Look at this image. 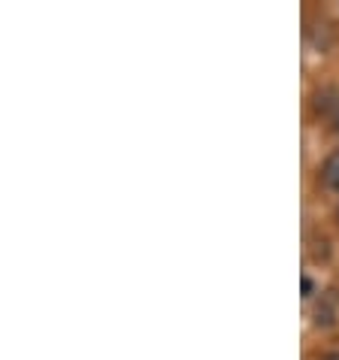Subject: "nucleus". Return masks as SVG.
Here are the masks:
<instances>
[{
	"instance_id": "1",
	"label": "nucleus",
	"mask_w": 339,
	"mask_h": 360,
	"mask_svg": "<svg viewBox=\"0 0 339 360\" xmlns=\"http://www.w3.org/2000/svg\"><path fill=\"white\" fill-rule=\"evenodd\" d=\"M336 303H339V297L333 291L321 294V300H318V306H315V324L318 327H331L336 321Z\"/></svg>"
},
{
	"instance_id": "2",
	"label": "nucleus",
	"mask_w": 339,
	"mask_h": 360,
	"mask_svg": "<svg viewBox=\"0 0 339 360\" xmlns=\"http://www.w3.org/2000/svg\"><path fill=\"white\" fill-rule=\"evenodd\" d=\"M321 182H324L327 191L339 194V152L327 155V161H324V167H321Z\"/></svg>"
},
{
	"instance_id": "3",
	"label": "nucleus",
	"mask_w": 339,
	"mask_h": 360,
	"mask_svg": "<svg viewBox=\"0 0 339 360\" xmlns=\"http://www.w3.org/2000/svg\"><path fill=\"white\" fill-rule=\"evenodd\" d=\"M303 297H312V291H315V285H312V278H309V276H303Z\"/></svg>"
},
{
	"instance_id": "4",
	"label": "nucleus",
	"mask_w": 339,
	"mask_h": 360,
	"mask_svg": "<svg viewBox=\"0 0 339 360\" xmlns=\"http://www.w3.org/2000/svg\"><path fill=\"white\" fill-rule=\"evenodd\" d=\"M333 124H336V131H339V100H336V115H333Z\"/></svg>"
},
{
	"instance_id": "5",
	"label": "nucleus",
	"mask_w": 339,
	"mask_h": 360,
	"mask_svg": "<svg viewBox=\"0 0 339 360\" xmlns=\"http://www.w3.org/2000/svg\"><path fill=\"white\" fill-rule=\"evenodd\" d=\"M324 360H339V352H331V354H324Z\"/></svg>"
},
{
	"instance_id": "6",
	"label": "nucleus",
	"mask_w": 339,
	"mask_h": 360,
	"mask_svg": "<svg viewBox=\"0 0 339 360\" xmlns=\"http://www.w3.org/2000/svg\"><path fill=\"white\" fill-rule=\"evenodd\" d=\"M336 215H339V209H336Z\"/></svg>"
}]
</instances>
